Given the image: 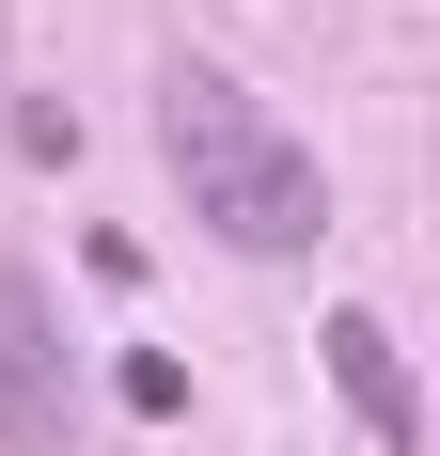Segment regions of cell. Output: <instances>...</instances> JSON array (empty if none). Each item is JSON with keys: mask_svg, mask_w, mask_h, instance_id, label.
Here are the masks:
<instances>
[{"mask_svg": "<svg viewBox=\"0 0 440 456\" xmlns=\"http://www.w3.org/2000/svg\"><path fill=\"white\" fill-rule=\"evenodd\" d=\"M158 142H174V189H189V221L220 252H314L330 236L314 142H283L267 94H236L220 63H158Z\"/></svg>", "mask_w": 440, "mask_h": 456, "instance_id": "cell-1", "label": "cell"}, {"mask_svg": "<svg viewBox=\"0 0 440 456\" xmlns=\"http://www.w3.org/2000/svg\"><path fill=\"white\" fill-rule=\"evenodd\" d=\"M0 441H79L63 330H47V283H32V268H0Z\"/></svg>", "mask_w": 440, "mask_h": 456, "instance_id": "cell-2", "label": "cell"}, {"mask_svg": "<svg viewBox=\"0 0 440 456\" xmlns=\"http://www.w3.org/2000/svg\"><path fill=\"white\" fill-rule=\"evenodd\" d=\"M314 346H330V394H346L362 441H409V425H425V394H409V362H394V330H378V315H330Z\"/></svg>", "mask_w": 440, "mask_h": 456, "instance_id": "cell-3", "label": "cell"}, {"mask_svg": "<svg viewBox=\"0 0 440 456\" xmlns=\"http://www.w3.org/2000/svg\"><path fill=\"white\" fill-rule=\"evenodd\" d=\"M110 394H126L142 425H174V410H189V362H158V346H126V378H110Z\"/></svg>", "mask_w": 440, "mask_h": 456, "instance_id": "cell-4", "label": "cell"}, {"mask_svg": "<svg viewBox=\"0 0 440 456\" xmlns=\"http://www.w3.org/2000/svg\"><path fill=\"white\" fill-rule=\"evenodd\" d=\"M16 158H79V110L63 94H16Z\"/></svg>", "mask_w": 440, "mask_h": 456, "instance_id": "cell-5", "label": "cell"}]
</instances>
